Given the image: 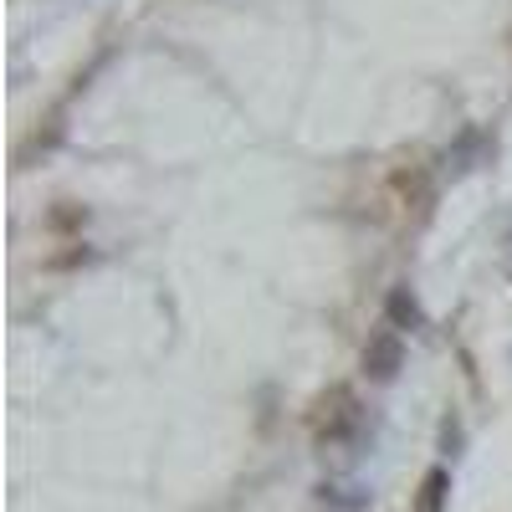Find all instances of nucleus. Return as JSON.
<instances>
[{
	"label": "nucleus",
	"instance_id": "f257e3e1",
	"mask_svg": "<svg viewBox=\"0 0 512 512\" xmlns=\"http://www.w3.org/2000/svg\"><path fill=\"white\" fill-rule=\"evenodd\" d=\"M313 436L318 446H354L364 436V405L349 384H333V390L318 400V415H313Z\"/></svg>",
	"mask_w": 512,
	"mask_h": 512
},
{
	"label": "nucleus",
	"instance_id": "f03ea898",
	"mask_svg": "<svg viewBox=\"0 0 512 512\" xmlns=\"http://www.w3.org/2000/svg\"><path fill=\"white\" fill-rule=\"evenodd\" d=\"M400 369H405V333L395 323H379L369 333V344H364V374L374 384H390Z\"/></svg>",
	"mask_w": 512,
	"mask_h": 512
},
{
	"label": "nucleus",
	"instance_id": "7ed1b4c3",
	"mask_svg": "<svg viewBox=\"0 0 512 512\" xmlns=\"http://www.w3.org/2000/svg\"><path fill=\"white\" fill-rule=\"evenodd\" d=\"M410 512H451V472L446 466H431V472L420 477Z\"/></svg>",
	"mask_w": 512,
	"mask_h": 512
},
{
	"label": "nucleus",
	"instance_id": "20e7f679",
	"mask_svg": "<svg viewBox=\"0 0 512 512\" xmlns=\"http://www.w3.org/2000/svg\"><path fill=\"white\" fill-rule=\"evenodd\" d=\"M384 323H395L400 333H405V328H410V333L425 328V313H420V303H415L410 287H390V297H384Z\"/></svg>",
	"mask_w": 512,
	"mask_h": 512
},
{
	"label": "nucleus",
	"instance_id": "39448f33",
	"mask_svg": "<svg viewBox=\"0 0 512 512\" xmlns=\"http://www.w3.org/2000/svg\"><path fill=\"white\" fill-rule=\"evenodd\" d=\"M369 487L364 482H323V502L328 507H338V512H359V507H369Z\"/></svg>",
	"mask_w": 512,
	"mask_h": 512
}]
</instances>
